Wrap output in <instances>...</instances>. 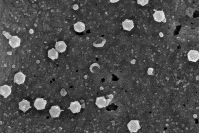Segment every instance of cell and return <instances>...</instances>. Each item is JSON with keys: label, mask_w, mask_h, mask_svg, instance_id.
<instances>
[{"label": "cell", "mask_w": 199, "mask_h": 133, "mask_svg": "<svg viewBox=\"0 0 199 133\" xmlns=\"http://www.w3.org/2000/svg\"><path fill=\"white\" fill-rule=\"evenodd\" d=\"M112 101L111 99H106L104 96L97 97L96 104L99 108L105 107L109 104Z\"/></svg>", "instance_id": "6da1fadb"}, {"label": "cell", "mask_w": 199, "mask_h": 133, "mask_svg": "<svg viewBox=\"0 0 199 133\" xmlns=\"http://www.w3.org/2000/svg\"><path fill=\"white\" fill-rule=\"evenodd\" d=\"M47 101L43 98H37L34 102V106L38 110H43L45 109Z\"/></svg>", "instance_id": "7a4b0ae2"}, {"label": "cell", "mask_w": 199, "mask_h": 133, "mask_svg": "<svg viewBox=\"0 0 199 133\" xmlns=\"http://www.w3.org/2000/svg\"><path fill=\"white\" fill-rule=\"evenodd\" d=\"M8 43L10 46L15 48L20 46L21 39L17 36H11L9 35Z\"/></svg>", "instance_id": "3957f363"}, {"label": "cell", "mask_w": 199, "mask_h": 133, "mask_svg": "<svg viewBox=\"0 0 199 133\" xmlns=\"http://www.w3.org/2000/svg\"><path fill=\"white\" fill-rule=\"evenodd\" d=\"M128 127L130 131L132 133L135 132L140 128L139 122L137 120L130 121L128 125Z\"/></svg>", "instance_id": "277c9868"}, {"label": "cell", "mask_w": 199, "mask_h": 133, "mask_svg": "<svg viewBox=\"0 0 199 133\" xmlns=\"http://www.w3.org/2000/svg\"><path fill=\"white\" fill-rule=\"evenodd\" d=\"M12 87V86H9L6 85L1 86L0 94L6 98L11 94Z\"/></svg>", "instance_id": "5b68a950"}, {"label": "cell", "mask_w": 199, "mask_h": 133, "mask_svg": "<svg viewBox=\"0 0 199 133\" xmlns=\"http://www.w3.org/2000/svg\"><path fill=\"white\" fill-rule=\"evenodd\" d=\"M64 111V110H61L59 106H54L51 107V109L49 110V113L51 118H59L61 112Z\"/></svg>", "instance_id": "8992f818"}, {"label": "cell", "mask_w": 199, "mask_h": 133, "mask_svg": "<svg viewBox=\"0 0 199 133\" xmlns=\"http://www.w3.org/2000/svg\"><path fill=\"white\" fill-rule=\"evenodd\" d=\"M26 76L21 72H19L15 75L14 78V82L18 85L21 84L24 82Z\"/></svg>", "instance_id": "52a82bcc"}, {"label": "cell", "mask_w": 199, "mask_h": 133, "mask_svg": "<svg viewBox=\"0 0 199 133\" xmlns=\"http://www.w3.org/2000/svg\"><path fill=\"white\" fill-rule=\"evenodd\" d=\"M30 101L23 99L22 101L18 104L19 109L24 112V113H25L29 108L31 107L30 106Z\"/></svg>", "instance_id": "ba28073f"}, {"label": "cell", "mask_w": 199, "mask_h": 133, "mask_svg": "<svg viewBox=\"0 0 199 133\" xmlns=\"http://www.w3.org/2000/svg\"><path fill=\"white\" fill-rule=\"evenodd\" d=\"M68 109H70L73 114L78 113L80 111L81 106L78 101H75L71 103L70 107Z\"/></svg>", "instance_id": "9c48e42d"}, {"label": "cell", "mask_w": 199, "mask_h": 133, "mask_svg": "<svg viewBox=\"0 0 199 133\" xmlns=\"http://www.w3.org/2000/svg\"><path fill=\"white\" fill-rule=\"evenodd\" d=\"M153 15L154 20L158 22H163L165 19V15L163 10L156 11Z\"/></svg>", "instance_id": "30bf717a"}, {"label": "cell", "mask_w": 199, "mask_h": 133, "mask_svg": "<svg viewBox=\"0 0 199 133\" xmlns=\"http://www.w3.org/2000/svg\"><path fill=\"white\" fill-rule=\"evenodd\" d=\"M188 57L189 61L196 62L198 60L199 58V52L196 50H191L188 54Z\"/></svg>", "instance_id": "8fae6325"}, {"label": "cell", "mask_w": 199, "mask_h": 133, "mask_svg": "<svg viewBox=\"0 0 199 133\" xmlns=\"http://www.w3.org/2000/svg\"><path fill=\"white\" fill-rule=\"evenodd\" d=\"M55 47L58 52L63 53L66 51L67 45L64 41H60L57 42Z\"/></svg>", "instance_id": "7c38bea8"}, {"label": "cell", "mask_w": 199, "mask_h": 133, "mask_svg": "<svg viewBox=\"0 0 199 133\" xmlns=\"http://www.w3.org/2000/svg\"><path fill=\"white\" fill-rule=\"evenodd\" d=\"M122 26L123 29L129 31H131L134 27L133 21L128 19L122 22Z\"/></svg>", "instance_id": "4fadbf2b"}, {"label": "cell", "mask_w": 199, "mask_h": 133, "mask_svg": "<svg viewBox=\"0 0 199 133\" xmlns=\"http://www.w3.org/2000/svg\"><path fill=\"white\" fill-rule=\"evenodd\" d=\"M48 57L52 60L57 59L59 57V52L54 48L49 50L48 52Z\"/></svg>", "instance_id": "5bb4252c"}, {"label": "cell", "mask_w": 199, "mask_h": 133, "mask_svg": "<svg viewBox=\"0 0 199 133\" xmlns=\"http://www.w3.org/2000/svg\"><path fill=\"white\" fill-rule=\"evenodd\" d=\"M74 30L78 32H83L85 30V25L83 22H79L75 23L74 25Z\"/></svg>", "instance_id": "9a60e30c"}, {"label": "cell", "mask_w": 199, "mask_h": 133, "mask_svg": "<svg viewBox=\"0 0 199 133\" xmlns=\"http://www.w3.org/2000/svg\"><path fill=\"white\" fill-rule=\"evenodd\" d=\"M106 42V40L103 37H99L94 42L93 46L96 47H102L104 46Z\"/></svg>", "instance_id": "2e32d148"}]
</instances>
